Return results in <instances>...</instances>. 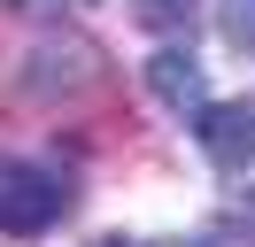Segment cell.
Instances as JSON below:
<instances>
[{"label": "cell", "instance_id": "6da1fadb", "mask_svg": "<svg viewBox=\"0 0 255 247\" xmlns=\"http://www.w3.org/2000/svg\"><path fill=\"white\" fill-rule=\"evenodd\" d=\"M70 209V185L39 162H0V232L8 240H39L54 216Z\"/></svg>", "mask_w": 255, "mask_h": 247}, {"label": "cell", "instance_id": "7a4b0ae2", "mask_svg": "<svg viewBox=\"0 0 255 247\" xmlns=\"http://www.w3.org/2000/svg\"><path fill=\"white\" fill-rule=\"evenodd\" d=\"M201 147L217 170H248L255 162V101H217L201 108Z\"/></svg>", "mask_w": 255, "mask_h": 247}, {"label": "cell", "instance_id": "3957f363", "mask_svg": "<svg viewBox=\"0 0 255 247\" xmlns=\"http://www.w3.org/2000/svg\"><path fill=\"white\" fill-rule=\"evenodd\" d=\"M147 85H155L162 108H178V116H186V108H201V62L178 54V46H162V54L147 62Z\"/></svg>", "mask_w": 255, "mask_h": 247}, {"label": "cell", "instance_id": "277c9868", "mask_svg": "<svg viewBox=\"0 0 255 247\" xmlns=\"http://www.w3.org/2000/svg\"><path fill=\"white\" fill-rule=\"evenodd\" d=\"M131 15H139L147 31H193L201 0H131Z\"/></svg>", "mask_w": 255, "mask_h": 247}, {"label": "cell", "instance_id": "5b68a950", "mask_svg": "<svg viewBox=\"0 0 255 247\" xmlns=\"http://www.w3.org/2000/svg\"><path fill=\"white\" fill-rule=\"evenodd\" d=\"M224 39L255 54V0H224Z\"/></svg>", "mask_w": 255, "mask_h": 247}, {"label": "cell", "instance_id": "8992f818", "mask_svg": "<svg viewBox=\"0 0 255 247\" xmlns=\"http://www.w3.org/2000/svg\"><path fill=\"white\" fill-rule=\"evenodd\" d=\"M232 216H240V232H248V240H255V185H248V201H240Z\"/></svg>", "mask_w": 255, "mask_h": 247}, {"label": "cell", "instance_id": "52a82bcc", "mask_svg": "<svg viewBox=\"0 0 255 247\" xmlns=\"http://www.w3.org/2000/svg\"><path fill=\"white\" fill-rule=\"evenodd\" d=\"M93 247H139V240H116V232H109V240H93Z\"/></svg>", "mask_w": 255, "mask_h": 247}]
</instances>
